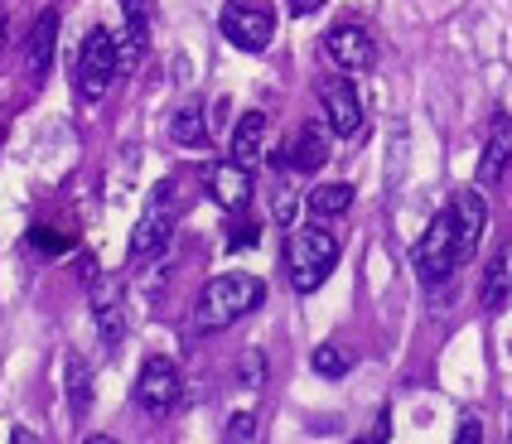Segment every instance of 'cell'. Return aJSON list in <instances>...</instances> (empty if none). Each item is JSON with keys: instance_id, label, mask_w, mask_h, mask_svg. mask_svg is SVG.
Returning <instances> with one entry per match:
<instances>
[{"instance_id": "7c38bea8", "label": "cell", "mask_w": 512, "mask_h": 444, "mask_svg": "<svg viewBox=\"0 0 512 444\" xmlns=\"http://www.w3.org/2000/svg\"><path fill=\"white\" fill-rule=\"evenodd\" d=\"M450 213H455V247H459V266L479 251L484 242V222H488V203L479 189H459L450 198Z\"/></svg>"}, {"instance_id": "7402d4cb", "label": "cell", "mask_w": 512, "mask_h": 444, "mask_svg": "<svg viewBox=\"0 0 512 444\" xmlns=\"http://www.w3.org/2000/svg\"><path fill=\"white\" fill-rule=\"evenodd\" d=\"M256 440V411H237L223 430V444H252Z\"/></svg>"}, {"instance_id": "83f0119b", "label": "cell", "mask_w": 512, "mask_h": 444, "mask_svg": "<svg viewBox=\"0 0 512 444\" xmlns=\"http://www.w3.org/2000/svg\"><path fill=\"white\" fill-rule=\"evenodd\" d=\"M29 242H34V247H44V256H54V251L63 247V237H54V232H34Z\"/></svg>"}, {"instance_id": "7a4b0ae2", "label": "cell", "mask_w": 512, "mask_h": 444, "mask_svg": "<svg viewBox=\"0 0 512 444\" xmlns=\"http://www.w3.org/2000/svg\"><path fill=\"white\" fill-rule=\"evenodd\" d=\"M334 266H339V242H334L329 227H295L285 237V276L300 295L319 290L334 276Z\"/></svg>"}, {"instance_id": "4316f807", "label": "cell", "mask_w": 512, "mask_h": 444, "mask_svg": "<svg viewBox=\"0 0 512 444\" xmlns=\"http://www.w3.org/2000/svg\"><path fill=\"white\" fill-rule=\"evenodd\" d=\"M387 435H392V420H387V411H382V416H377V430H372V435H358L353 444H387Z\"/></svg>"}, {"instance_id": "e0dca14e", "label": "cell", "mask_w": 512, "mask_h": 444, "mask_svg": "<svg viewBox=\"0 0 512 444\" xmlns=\"http://www.w3.org/2000/svg\"><path fill=\"white\" fill-rule=\"evenodd\" d=\"M63 391H68V411L73 420H83L92 411V367H87L78 353L63 358Z\"/></svg>"}, {"instance_id": "ffe728a7", "label": "cell", "mask_w": 512, "mask_h": 444, "mask_svg": "<svg viewBox=\"0 0 512 444\" xmlns=\"http://www.w3.org/2000/svg\"><path fill=\"white\" fill-rule=\"evenodd\" d=\"M305 208H310L319 222L343 218V213L353 208V184H314L310 198H305Z\"/></svg>"}, {"instance_id": "5b68a950", "label": "cell", "mask_w": 512, "mask_h": 444, "mask_svg": "<svg viewBox=\"0 0 512 444\" xmlns=\"http://www.w3.org/2000/svg\"><path fill=\"white\" fill-rule=\"evenodd\" d=\"M416 276L421 285H445V280L459 271V247H455V213L445 208V213H435L430 227L421 232V242H416Z\"/></svg>"}, {"instance_id": "52a82bcc", "label": "cell", "mask_w": 512, "mask_h": 444, "mask_svg": "<svg viewBox=\"0 0 512 444\" xmlns=\"http://www.w3.org/2000/svg\"><path fill=\"white\" fill-rule=\"evenodd\" d=\"M324 58L339 73H368L372 63H377V44H372V34L363 25L343 20V25L324 29Z\"/></svg>"}, {"instance_id": "ac0fdd59", "label": "cell", "mask_w": 512, "mask_h": 444, "mask_svg": "<svg viewBox=\"0 0 512 444\" xmlns=\"http://www.w3.org/2000/svg\"><path fill=\"white\" fill-rule=\"evenodd\" d=\"M512 295V256L508 251H498L493 261H488L484 271V285H479V300H484V309H503Z\"/></svg>"}, {"instance_id": "ba28073f", "label": "cell", "mask_w": 512, "mask_h": 444, "mask_svg": "<svg viewBox=\"0 0 512 444\" xmlns=\"http://www.w3.org/2000/svg\"><path fill=\"white\" fill-rule=\"evenodd\" d=\"M203 189H208V198H213L228 218L252 213V174L242 165H232V160H213V165L203 169Z\"/></svg>"}, {"instance_id": "5bb4252c", "label": "cell", "mask_w": 512, "mask_h": 444, "mask_svg": "<svg viewBox=\"0 0 512 444\" xmlns=\"http://www.w3.org/2000/svg\"><path fill=\"white\" fill-rule=\"evenodd\" d=\"M508 165H512V116L498 111L488 121V140H484V155H479V184H498Z\"/></svg>"}, {"instance_id": "d4e9b609", "label": "cell", "mask_w": 512, "mask_h": 444, "mask_svg": "<svg viewBox=\"0 0 512 444\" xmlns=\"http://www.w3.org/2000/svg\"><path fill=\"white\" fill-rule=\"evenodd\" d=\"M242 218H247V213H242ZM242 218H232V237H228L232 251L256 247V237H261V227H256V222H242Z\"/></svg>"}, {"instance_id": "603a6c76", "label": "cell", "mask_w": 512, "mask_h": 444, "mask_svg": "<svg viewBox=\"0 0 512 444\" xmlns=\"http://www.w3.org/2000/svg\"><path fill=\"white\" fill-rule=\"evenodd\" d=\"M237 367H242V372H237L242 387H261V382H266V353H261V348H256V353H242Z\"/></svg>"}, {"instance_id": "30bf717a", "label": "cell", "mask_w": 512, "mask_h": 444, "mask_svg": "<svg viewBox=\"0 0 512 444\" xmlns=\"http://www.w3.org/2000/svg\"><path fill=\"white\" fill-rule=\"evenodd\" d=\"M319 102H324V116H329V131L334 136H358L363 131V97L348 78H324L319 83Z\"/></svg>"}, {"instance_id": "f546056e", "label": "cell", "mask_w": 512, "mask_h": 444, "mask_svg": "<svg viewBox=\"0 0 512 444\" xmlns=\"http://www.w3.org/2000/svg\"><path fill=\"white\" fill-rule=\"evenodd\" d=\"M83 444H116V440H107V435H92V440H83Z\"/></svg>"}, {"instance_id": "f1b7e54d", "label": "cell", "mask_w": 512, "mask_h": 444, "mask_svg": "<svg viewBox=\"0 0 512 444\" xmlns=\"http://www.w3.org/2000/svg\"><path fill=\"white\" fill-rule=\"evenodd\" d=\"M319 5H324V0H290V10H295V15H314Z\"/></svg>"}, {"instance_id": "6da1fadb", "label": "cell", "mask_w": 512, "mask_h": 444, "mask_svg": "<svg viewBox=\"0 0 512 444\" xmlns=\"http://www.w3.org/2000/svg\"><path fill=\"white\" fill-rule=\"evenodd\" d=\"M266 300V285L247 271H228V276H213L199 290V309H194V324L199 329H228L237 319H247L256 305Z\"/></svg>"}, {"instance_id": "d6986e66", "label": "cell", "mask_w": 512, "mask_h": 444, "mask_svg": "<svg viewBox=\"0 0 512 444\" xmlns=\"http://www.w3.org/2000/svg\"><path fill=\"white\" fill-rule=\"evenodd\" d=\"M170 131L179 145H189V150H199V145H208V136H213V126H208V107H199V102H189V107L174 111Z\"/></svg>"}, {"instance_id": "2e32d148", "label": "cell", "mask_w": 512, "mask_h": 444, "mask_svg": "<svg viewBox=\"0 0 512 444\" xmlns=\"http://www.w3.org/2000/svg\"><path fill=\"white\" fill-rule=\"evenodd\" d=\"M266 150V111H242L237 126H232V140H228V160L242 169H256Z\"/></svg>"}, {"instance_id": "44dd1931", "label": "cell", "mask_w": 512, "mask_h": 444, "mask_svg": "<svg viewBox=\"0 0 512 444\" xmlns=\"http://www.w3.org/2000/svg\"><path fill=\"white\" fill-rule=\"evenodd\" d=\"M348 367H353L348 348H339V343H319V348H314V372H319V377H343Z\"/></svg>"}, {"instance_id": "4dcf8cb0", "label": "cell", "mask_w": 512, "mask_h": 444, "mask_svg": "<svg viewBox=\"0 0 512 444\" xmlns=\"http://www.w3.org/2000/svg\"><path fill=\"white\" fill-rule=\"evenodd\" d=\"M0 49H5V15H0Z\"/></svg>"}, {"instance_id": "4fadbf2b", "label": "cell", "mask_w": 512, "mask_h": 444, "mask_svg": "<svg viewBox=\"0 0 512 444\" xmlns=\"http://www.w3.org/2000/svg\"><path fill=\"white\" fill-rule=\"evenodd\" d=\"M329 126H319V121H305L295 136L285 140V155H281V169H295V174H314V169L329 160Z\"/></svg>"}, {"instance_id": "3957f363", "label": "cell", "mask_w": 512, "mask_h": 444, "mask_svg": "<svg viewBox=\"0 0 512 444\" xmlns=\"http://www.w3.org/2000/svg\"><path fill=\"white\" fill-rule=\"evenodd\" d=\"M179 208H184V189H179V179H165V184L150 194L141 222H136V232H131V266H150V261H160V256L170 251Z\"/></svg>"}, {"instance_id": "9c48e42d", "label": "cell", "mask_w": 512, "mask_h": 444, "mask_svg": "<svg viewBox=\"0 0 512 444\" xmlns=\"http://www.w3.org/2000/svg\"><path fill=\"white\" fill-rule=\"evenodd\" d=\"M136 406L145 416H170L179 406V367L170 358H150L136 377Z\"/></svg>"}, {"instance_id": "8fae6325", "label": "cell", "mask_w": 512, "mask_h": 444, "mask_svg": "<svg viewBox=\"0 0 512 444\" xmlns=\"http://www.w3.org/2000/svg\"><path fill=\"white\" fill-rule=\"evenodd\" d=\"M92 319H97L102 343L116 353V348L126 343V329H131V319H126V295H121L116 280H92Z\"/></svg>"}, {"instance_id": "cb8c5ba5", "label": "cell", "mask_w": 512, "mask_h": 444, "mask_svg": "<svg viewBox=\"0 0 512 444\" xmlns=\"http://www.w3.org/2000/svg\"><path fill=\"white\" fill-rule=\"evenodd\" d=\"M295 208H300V198L290 194V184L281 179V184H276V194H271V218L290 227V222H295Z\"/></svg>"}, {"instance_id": "277c9868", "label": "cell", "mask_w": 512, "mask_h": 444, "mask_svg": "<svg viewBox=\"0 0 512 444\" xmlns=\"http://www.w3.org/2000/svg\"><path fill=\"white\" fill-rule=\"evenodd\" d=\"M121 73V49H116V34L107 25H92L78 44V63H73V78H78V92L87 102L107 97V87L116 83Z\"/></svg>"}, {"instance_id": "484cf974", "label": "cell", "mask_w": 512, "mask_h": 444, "mask_svg": "<svg viewBox=\"0 0 512 444\" xmlns=\"http://www.w3.org/2000/svg\"><path fill=\"white\" fill-rule=\"evenodd\" d=\"M455 444H484V425H479V416H464Z\"/></svg>"}, {"instance_id": "8992f818", "label": "cell", "mask_w": 512, "mask_h": 444, "mask_svg": "<svg viewBox=\"0 0 512 444\" xmlns=\"http://www.w3.org/2000/svg\"><path fill=\"white\" fill-rule=\"evenodd\" d=\"M223 39L242 54H261L276 39V5L271 0H228L223 5Z\"/></svg>"}, {"instance_id": "9a60e30c", "label": "cell", "mask_w": 512, "mask_h": 444, "mask_svg": "<svg viewBox=\"0 0 512 444\" xmlns=\"http://www.w3.org/2000/svg\"><path fill=\"white\" fill-rule=\"evenodd\" d=\"M54 44H58V10H44L25 39V63H29V83H44L54 68Z\"/></svg>"}]
</instances>
